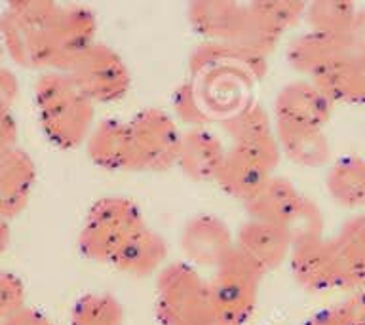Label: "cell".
<instances>
[{
	"mask_svg": "<svg viewBox=\"0 0 365 325\" xmlns=\"http://www.w3.org/2000/svg\"><path fill=\"white\" fill-rule=\"evenodd\" d=\"M97 19L82 4L50 0L10 2L0 14L6 56L25 68L68 73L96 44Z\"/></svg>",
	"mask_w": 365,
	"mask_h": 325,
	"instance_id": "obj_1",
	"label": "cell"
},
{
	"mask_svg": "<svg viewBox=\"0 0 365 325\" xmlns=\"http://www.w3.org/2000/svg\"><path fill=\"white\" fill-rule=\"evenodd\" d=\"M34 108L40 130L56 147L71 150L88 141L96 122V103L82 93L73 76L46 71L34 82Z\"/></svg>",
	"mask_w": 365,
	"mask_h": 325,
	"instance_id": "obj_2",
	"label": "cell"
},
{
	"mask_svg": "<svg viewBox=\"0 0 365 325\" xmlns=\"http://www.w3.org/2000/svg\"><path fill=\"white\" fill-rule=\"evenodd\" d=\"M148 227L141 207L128 196H105L91 204L78 232L80 253L93 262L110 264L125 245Z\"/></svg>",
	"mask_w": 365,
	"mask_h": 325,
	"instance_id": "obj_3",
	"label": "cell"
},
{
	"mask_svg": "<svg viewBox=\"0 0 365 325\" xmlns=\"http://www.w3.org/2000/svg\"><path fill=\"white\" fill-rule=\"evenodd\" d=\"M154 314L160 325H215L210 279L188 262H168L156 274Z\"/></svg>",
	"mask_w": 365,
	"mask_h": 325,
	"instance_id": "obj_4",
	"label": "cell"
},
{
	"mask_svg": "<svg viewBox=\"0 0 365 325\" xmlns=\"http://www.w3.org/2000/svg\"><path fill=\"white\" fill-rule=\"evenodd\" d=\"M264 274L234 249L210 278L215 325H245L255 314L259 287Z\"/></svg>",
	"mask_w": 365,
	"mask_h": 325,
	"instance_id": "obj_5",
	"label": "cell"
},
{
	"mask_svg": "<svg viewBox=\"0 0 365 325\" xmlns=\"http://www.w3.org/2000/svg\"><path fill=\"white\" fill-rule=\"evenodd\" d=\"M131 171H165L177 164L182 131L162 108L148 107L128 118Z\"/></svg>",
	"mask_w": 365,
	"mask_h": 325,
	"instance_id": "obj_6",
	"label": "cell"
},
{
	"mask_svg": "<svg viewBox=\"0 0 365 325\" xmlns=\"http://www.w3.org/2000/svg\"><path fill=\"white\" fill-rule=\"evenodd\" d=\"M244 205L250 213V219L289 228L293 238L299 234L322 230V217L316 205L304 198L289 179L282 175L270 177L259 188V192Z\"/></svg>",
	"mask_w": 365,
	"mask_h": 325,
	"instance_id": "obj_7",
	"label": "cell"
},
{
	"mask_svg": "<svg viewBox=\"0 0 365 325\" xmlns=\"http://www.w3.org/2000/svg\"><path fill=\"white\" fill-rule=\"evenodd\" d=\"M282 160L278 139L228 145V154L215 182L230 198L247 202L274 175Z\"/></svg>",
	"mask_w": 365,
	"mask_h": 325,
	"instance_id": "obj_8",
	"label": "cell"
},
{
	"mask_svg": "<svg viewBox=\"0 0 365 325\" xmlns=\"http://www.w3.org/2000/svg\"><path fill=\"white\" fill-rule=\"evenodd\" d=\"M91 103H116L130 91L131 74L124 57L107 44L96 42L68 71Z\"/></svg>",
	"mask_w": 365,
	"mask_h": 325,
	"instance_id": "obj_9",
	"label": "cell"
},
{
	"mask_svg": "<svg viewBox=\"0 0 365 325\" xmlns=\"http://www.w3.org/2000/svg\"><path fill=\"white\" fill-rule=\"evenodd\" d=\"M287 262L302 289L312 293L341 289V264L335 239H325L322 230L295 236Z\"/></svg>",
	"mask_w": 365,
	"mask_h": 325,
	"instance_id": "obj_10",
	"label": "cell"
},
{
	"mask_svg": "<svg viewBox=\"0 0 365 325\" xmlns=\"http://www.w3.org/2000/svg\"><path fill=\"white\" fill-rule=\"evenodd\" d=\"M179 247L188 264L215 268L234 251V232L217 215L200 213L181 227Z\"/></svg>",
	"mask_w": 365,
	"mask_h": 325,
	"instance_id": "obj_11",
	"label": "cell"
},
{
	"mask_svg": "<svg viewBox=\"0 0 365 325\" xmlns=\"http://www.w3.org/2000/svg\"><path fill=\"white\" fill-rule=\"evenodd\" d=\"M291 247L293 234L289 228L274 222L247 219L234 232V249L261 274L270 272L289 261Z\"/></svg>",
	"mask_w": 365,
	"mask_h": 325,
	"instance_id": "obj_12",
	"label": "cell"
},
{
	"mask_svg": "<svg viewBox=\"0 0 365 325\" xmlns=\"http://www.w3.org/2000/svg\"><path fill=\"white\" fill-rule=\"evenodd\" d=\"M333 101L312 80H293L282 86L274 99V122L322 130L329 120Z\"/></svg>",
	"mask_w": 365,
	"mask_h": 325,
	"instance_id": "obj_13",
	"label": "cell"
},
{
	"mask_svg": "<svg viewBox=\"0 0 365 325\" xmlns=\"http://www.w3.org/2000/svg\"><path fill=\"white\" fill-rule=\"evenodd\" d=\"M187 19L205 42H227L242 48L247 31V4L230 0L190 2Z\"/></svg>",
	"mask_w": 365,
	"mask_h": 325,
	"instance_id": "obj_14",
	"label": "cell"
},
{
	"mask_svg": "<svg viewBox=\"0 0 365 325\" xmlns=\"http://www.w3.org/2000/svg\"><path fill=\"white\" fill-rule=\"evenodd\" d=\"M36 165L34 160L17 145L0 148V219L10 221L31 202Z\"/></svg>",
	"mask_w": 365,
	"mask_h": 325,
	"instance_id": "obj_15",
	"label": "cell"
},
{
	"mask_svg": "<svg viewBox=\"0 0 365 325\" xmlns=\"http://www.w3.org/2000/svg\"><path fill=\"white\" fill-rule=\"evenodd\" d=\"M227 154L228 147L210 128H188L182 131L175 165L192 181L215 182Z\"/></svg>",
	"mask_w": 365,
	"mask_h": 325,
	"instance_id": "obj_16",
	"label": "cell"
},
{
	"mask_svg": "<svg viewBox=\"0 0 365 325\" xmlns=\"http://www.w3.org/2000/svg\"><path fill=\"white\" fill-rule=\"evenodd\" d=\"M267 57L227 42H205L202 40L188 57L190 76L210 73V71H232L247 74L259 82L267 74Z\"/></svg>",
	"mask_w": 365,
	"mask_h": 325,
	"instance_id": "obj_17",
	"label": "cell"
},
{
	"mask_svg": "<svg viewBox=\"0 0 365 325\" xmlns=\"http://www.w3.org/2000/svg\"><path fill=\"white\" fill-rule=\"evenodd\" d=\"M331 101L365 103V53L344 50L335 61L312 78Z\"/></svg>",
	"mask_w": 365,
	"mask_h": 325,
	"instance_id": "obj_18",
	"label": "cell"
},
{
	"mask_svg": "<svg viewBox=\"0 0 365 325\" xmlns=\"http://www.w3.org/2000/svg\"><path fill=\"white\" fill-rule=\"evenodd\" d=\"M88 158L101 170L131 171L128 118H107L97 122L86 141Z\"/></svg>",
	"mask_w": 365,
	"mask_h": 325,
	"instance_id": "obj_19",
	"label": "cell"
},
{
	"mask_svg": "<svg viewBox=\"0 0 365 325\" xmlns=\"http://www.w3.org/2000/svg\"><path fill=\"white\" fill-rule=\"evenodd\" d=\"M348 50L346 40L342 36L310 31L297 36L287 48V63L297 73L308 76V80L316 78L327 65L335 61L342 51Z\"/></svg>",
	"mask_w": 365,
	"mask_h": 325,
	"instance_id": "obj_20",
	"label": "cell"
},
{
	"mask_svg": "<svg viewBox=\"0 0 365 325\" xmlns=\"http://www.w3.org/2000/svg\"><path fill=\"white\" fill-rule=\"evenodd\" d=\"M168 253L170 247L164 236L150 227H145L122 249L113 267L131 278H148L168 264Z\"/></svg>",
	"mask_w": 365,
	"mask_h": 325,
	"instance_id": "obj_21",
	"label": "cell"
},
{
	"mask_svg": "<svg viewBox=\"0 0 365 325\" xmlns=\"http://www.w3.org/2000/svg\"><path fill=\"white\" fill-rule=\"evenodd\" d=\"M276 139H278L282 156L301 165V167H316L322 165L329 156V145L322 130L312 128H297V125L276 124Z\"/></svg>",
	"mask_w": 365,
	"mask_h": 325,
	"instance_id": "obj_22",
	"label": "cell"
},
{
	"mask_svg": "<svg viewBox=\"0 0 365 325\" xmlns=\"http://www.w3.org/2000/svg\"><path fill=\"white\" fill-rule=\"evenodd\" d=\"M222 130L230 137V145L238 143H262L276 139L274 118L261 103L250 101L234 110L221 122Z\"/></svg>",
	"mask_w": 365,
	"mask_h": 325,
	"instance_id": "obj_23",
	"label": "cell"
},
{
	"mask_svg": "<svg viewBox=\"0 0 365 325\" xmlns=\"http://www.w3.org/2000/svg\"><path fill=\"white\" fill-rule=\"evenodd\" d=\"M327 190L331 198L342 205L365 204V162L344 158L327 173Z\"/></svg>",
	"mask_w": 365,
	"mask_h": 325,
	"instance_id": "obj_24",
	"label": "cell"
},
{
	"mask_svg": "<svg viewBox=\"0 0 365 325\" xmlns=\"http://www.w3.org/2000/svg\"><path fill=\"white\" fill-rule=\"evenodd\" d=\"M68 325H124V306L110 293L91 291L74 302Z\"/></svg>",
	"mask_w": 365,
	"mask_h": 325,
	"instance_id": "obj_25",
	"label": "cell"
},
{
	"mask_svg": "<svg viewBox=\"0 0 365 325\" xmlns=\"http://www.w3.org/2000/svg\"><path fill=\"white\" fill-rule=\"evenodd\" d=\"M354 8L341 2H314L307 6L304 17L310 23L312 31L333 34V36H346L348 29L352 25Z\"/></svg>",
	"mask_w": 365,
	"mask_h": 325,
	"instance_id": "obj_26",
	"label": "cell"
},
{
	"mask_svg": "<svg viewBox=\"0 0 365 325\" xmlns=\"http://www.w3.org/2000/svg\"><path fill=\"white\" fill-rule=\"evenodd\" d=\"M25 306V285L16 274L0 272V324Z\"/></svg>",
	"mask_w": 365,
	"mask_h": 325,
	"instance_id": "obj_27",
	"label": "cell"
},
{
	"mask_svg": "<svg viewBox=\"0 0 365 325\" xmlns=\"http://www.w3.org/2000/svg\"><path fill=\"white\" fill-rule=\"evenodd\" d=\"M19 97V80L10 68L0 67V113H11Z\"/></svg>",
	"mask_w": 365,
	"mask_h": 325,
	"instance_id": "obj_28",
	"label": "cell"
},
{
	"mask_svg": "<svg viewBox=\"0 0 365 325\" xmlns=\"http://www.w3.org/2000/svg\"><path fill=\"white\" fill-rule=\"evenodd\" d=\"M0 325H57L53 319L44 314L38 308H33L25 304L17 312H14L10 318H6Z\"/></svg>",
	"mask_w": 365,
	"mask_h": 325,
	"instance_id": "obj_29",
	"label": "cell"
},
{
	"mask_svg": "<svg viewBox=\"0 0 365 325\" xmlns=\"http://www.w3.org/2000/svg\"><path fill=\"white\" fill-rule=\"evenodd\" d=\"M302 325H352V321L348 319L346 312L339 304V306L325 308L322 312H316Z\"/></svg>",
	"mask_w": 365,
	"mask_h": 325,
	"instance_id": "obj_30",
	"label": "cell"
},
{
	"mask_svg": "<svg viewBox=\"0 0 365 325\" xmlns=\"http://www.w3.org/2000/svg\"><path fill=\"white\" fill-rule=\"evenodd\" d=\"M352 325H365V289L356 291L341 304Z\"/></svg>",
	"mask_w": 365,
	"mask_h": 325,
	"instance_id": "obj_31",
	"label": "cell"
},
{
	"mask_svg": "<svg viewBox=\"0 0 365 325\" xmlns=\"http://www.w3.org/2000/svg\"><path fill=\"white\" fill-rule=\"evenodd\" d=\"M17 120L14 113H0V148L16 145Z\"/></svg>",
	"mask_w": 365,
	"mask_h": 325,
	"instance_id": "obj_32",
	"label": "cell"
},
{
	"mask_svg": "<svg viewBox=\"0 0 365 325\" xmlns=\"http://www.w3.org/2000/svg\"><path fill=\"white\" fill-rule=\"evenodd\" d=\"M8 244H10V225L6 219H0V253H4Z\"/></svg>",
	"mask_w": 365,
	"mask_h": 325,
	"instance_id": "obj_33",
	"label": "cell"
},
{
	"mask_svg": "<svg viewBox=\"0 0 365 325\" xmlns=\"http://www.w3.org/2000/svg\"><path fill=\"white\" fill-rule=\"evenodd\" d=\"M6 56V50H4V44H2V38H0V61H2V57Z\"/></svg>",
	"mask_w": 365,
	"mask_h": 325,
	"instance_id": "obj_34",
	"label": "cell"
}]
</instances>
